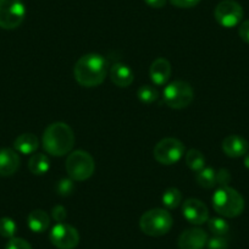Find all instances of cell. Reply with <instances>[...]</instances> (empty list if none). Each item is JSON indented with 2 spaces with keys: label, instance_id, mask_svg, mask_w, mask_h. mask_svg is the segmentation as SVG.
I'll use <instances>...</instances> for the list:
<instances>
[{
  "label": "cell",
  "instance_id": "7",
  "mask_svg": "<svg viewBox=\"0 0 249 249\" xmlns=\"http://www.w3.org/2000/svg\"><path fill=\"white\" fill-rule=\"evenodd\" d=\"M26 18V6L22 0H0V27L15 30Z\"/></svg>",
  "mask_w": 249,
  "mask_h": 249
},
{
  "label": "cell",
  "instance_id": "25",
  "mask_svg": "<svg viewBox=\"0 0 249 249\" xmlns=\"http://www.w3.org/2000/svg\"><path fill=\"white\" fill-rule=\"evenodd\" d=\"M16 231H18V226H16V222L13 219L6 216L0 219V236L10 239L15 237Z\"/></svg>",
  "mask_w": 249,
  "mask_h": 249
},
{
  "label": "cell",
  "instance_id": "13",
  "mask_svg": "<svg viewBox=\"0 0 249 249\" xmlns=\"http://www.w3.org/2000/svg\"><path fill=\"white\" fill-rule=\"evenodd\" d=\"M171 64L164 57L154 60L149 69V76L155 86H164L171 77Z\"/></svg>",
  "mask_w": 249,
  "mask_h": 249
},
{
  "label": "cell",
  "instance_id": "10",
  "mask_svg": "<svg viewBox=\"0 0 249 249\" xmlns=\"http://www.w3.org/2000/svg\"><path fill=\"white\" fill-rule=\"evenodd\" d=\"M49 239L57 249H75L80 243V234L73 226L60 222L52 229Z\"/></svg>",
  "mask_w": 249,
  "mask_h": 249
},
{
  "label": "cell",
  "instance_id": "20",
  "mask_svg": "<svg viewBox=\"0 0 249 249\" xmlns=\"http://www.w3.org/2000/svg\"><path fill=\"white\" fill-rule=\"evenodd\" d=\"M196 181L200 187L210 190L216 184V171L213 167H203L196 175Z\"/></svg>",
  "mask_w": 249,
  "mask_h": 249
},
{
  "label": "cell",
  "instance_id": "9",
  "mask_svg": "<svg viewBox=\"0 0 249 249\" xmlns=\"http://www.w3.org/2000/svg\"><path fill=\"white\" fill-rule=\"evenodd\" d=\"M243 8L236 0H222L216 5L214 16L216 22L225 28L238 26L243 20Z\"/></svg>",
  "mask_w": 249,
  "mask_h": 249
},
{
  "label": "cell",
  "instance_id": "1",
  "mask_svg": "<svg viewBox=\"0 0 249 249\" xmlns=\"http://www.w3.org/2000/svg\"><path fill=\"white\" fill-rule=\"evenodd\" d=\"M107 73V61L97 53L81 56L73 68V76L78 85L92 88L102 85Z\"/></svg>",
  "mask_w": 249,
  "mask_h": 249
},
{
  "label": "cell",
  "instance_id": "34",
  "mask_svg": "<svg viewBox=\"0 0 249 249\" xmlns=\"http://www.w3.org/2000/svg\"><path fill=\"white\" fill-rule=\"evenodd\" d=\"M244 166H246L247 169H249V153H247V154L244 155Z\"/></svg>",
  "mask_w": 249,
  "mask_h": 249
},
{
  "label": "cell",
  "instance_id": "21",
  "mask_svg": "<svg viewBox=\"0 0 249 249\" xmlns=\"http://www.w3.org/2000/svg\"><path fill=\"white\" fill-rule=\"evenodd\" d=\"M161 202L166 209H176L182 202V193L176 187L167 188L161 197Z\"/></svg>",
  "mask_w": 249,
  "mask_h": 249
},
{
  "label": "cell",
  "instance_id": "12",
  "mask_svg": "<svg viewBox=\"0 0 249 249\" xmlns=\"http://www.w3.org/2000/svg\"><path fill=\"white\" fill-rule=\"evenodd\" d=\"M208 234L199 227H192L182 232L178 237L179 249H203L208 243Z\"/></svg>",
  "mask_w": 249,
  "mask_h": 249
},
{
  "label": "cell",
  "instance_id": "24",
  "mask_svg": "<svg viewBox=\"0 0 249 249\" xmlns=\"http://www.w3.org/2000/svg\"><path fill=\"white\" fill-rule=\"evenodd\" d=\"M138 99L143 103V104H153L154 102H157L158 98H159V92L155 87L150 85H144L141 86L140 89L137 92Z\"/></svg>",
  "mask_w": 249,
  "mask_h": 249
},
{
  "label": "cell",
  "instance_id": "4",
  "mask_svg": "<svg viewBox=\"0 0 249 249\" xmlns=\"http://www.w3.org/2000/svg\"><path fill=\"white\" fill-rule=\"evenodd\" d=\"M174 225V219L167 210L155 208L145 212L140 219L141 231L150 237L166 234Z\"/></svg>",
  "mask_w": 249,
  "mask_h": 249
},
{
  "label": "cell",
  "instance_id": "17",
  "mask_svg": "<svg viewBox=\"0 0 249 249\" xmlns=\"http://www.w3.org/2000/svg\"><path fill=\"white\" fill-rule=\"evenodd\" d=\"M27 225L35 233H43L50 226V217L44 210H33L27 216Z\"/></svg>",
  "mask_w": 249,
  "mask_h": 249
},
{
  "label": "cell",
  "instance_id": "22",
  "mask_svg": "<svg viewBox=\"0 0 249 249\" xmlns=\"http://www.w3.org/2000/svg\"><path fill=\"white\" fill-rule=\"evenodd\" d=\"M186 164L192 171L198 172L205 167V158L198 149H191L186 154Z\"/></svg>",
  "mask_w": 249,
  "mask_h": 249
},
{
  "label": "cell",
  "instance_id": "29",
  "mask_svg": "<svg viewBox=\"0 0 249 249\" xmlns=\"http://www.w3.org/2000/svg\"><path fill=\"white\" fill-rule=\"evenodd\" d=\"M52 217L57 222V224L64 222L66 220V217H68V210L62 207V205H56V207L53 208Z\"/></svg>",
  "mask_w": 249,
  "mask_h": 249
},
{
  "label": "cell",
  "instance_id": "14",
  "mask_svg": "<svg viewBox=\"0 0 249 249\" xmlns=\"http://www.w3.org/2000/svg\"><path fill=\"white\" fill-rule=\"evenodd\" d=\"M248 141L238 135H230L222 141V150L230 158H241L248 153Z\"/></svg>",
  "mask_w": 249,
  "mask_h": 249
},
{
  "label": "cell",
  "instance_id": "8",
  "mask_svg": "<svg viewBox=\"0 0 249 249\" xmlns=\"http://www.w3.org/2000/svg\"><path fill=\"white\" fill-rule=\"evenodd\" d=\"M155 160L162 165H174L181 160L184 154V145L177 138H164L153 150Z\"/></svg>",
  "mask_w": 249,
  "mask_h": 249
},
{
  "label": "cell",
  "instance_id": "15",
  "mask_svg": "<svg viewBox=\"0 0 249 249\" xmlns=\"http://www.w3.org/2000/svg\"><path fill=\"white\" fill-rule=\"evenodd\" d=\"M20 167V157L18 152L10 148L0 149V176H13Z\"/></svg>",
  "mask_w": 249,
  "mask_h": 249
},
{
  "label": "cell",
  "instance_id": "16",
  "mask_svg": "<svg viewBox=\"0 0 249 249\" xmlns=\"http://www.w3.org/2000/svg\"><path fill=\"white\" fill-rule=\"evenodd\" d=\"M110 78L115 86L120 88H126L132 85L135 80V73L128 65L117 62L110 70Z\"/></svg>",
  "mask_w": 249,
  "mask_h": 249
},
{
  "label": "cell",
  "instance_id": "33",
  "mask_svg": "<svg viewBox=\"0 0 249 249\" xmlns=\"http://www.w3.org/2000/svg\"><path fill=\"white\" fill-rule=\"evenodd\" d=\"M145 4L149 5L150 8H154V9H160V8H164L166 5V0H144Z\"/></svg>",
  "mask_w": 249,
  "mask_h": 249
},
{
  "label": "cell",
  "instance_id": "28",
  "mask_svg": "<svg viewBox=\"0 0 249 249\" xmlns=\"http://www.w3.org/2000/svg\"><path fill=\"white\" fill-rule=\"evenodd\" d=\"M5 249H32V246L26 239L18 238V237H13L6 243Z\"/></svg>",
  "mask_w": 249,
  "mask_h": 249
},
{
  "label": "cell",
  "instance_id": "5",
  "mask_svg": "<svg viewBox=\"0 0 249 249\" xmlns=\"http://www.w3.org/2000/svg\"><path fill=\"white\" fill-rule=\"evenodd\" d=\"M94 170V159L85 150L71 152L66 159V172L73 181H86L93 176Z\"/></svg>",
  "mask_w": 249,
  "mask_h": 249
},
{
  "label": "cell",
  "instance_id": "31",
  "mask_svg": "<svg viewBox=\"0 0 249 249\" xmlns=\"http://www.w3.org/2000/svg\"><path fill=\"white\" fill-rule=\"evenodd\" d=\"M170 3H171L172 5L177 6V8L190 9L198 5V4L200 3V0H170Z\"/></svg>",
  "mask_w": 249,
  "mask_h": 249
},
{
  "label": "cell",
  "instance_id": "11",
  "mask_svg": "<svg viewBox=\"0 0 249 249\" xmlns=\"http://www.w3.org/2000/svg\"><path fill=\"white\" fill-rule=\"evenodd\" d=\"M182 215L190 224L199 226L209 220V210L208 207L197 198L186 199L182 204Z\"/></svg>",
  "mask_w": 249,
  "mask_h": 249
},
{
  "label": "cell",
  "instance_id": "18",
  "mask_svg": "<svg viewBox=\"0 0 249 249\" xmlns=\"http://www.w3.org/2000/svg\"><path fill=\"white\" fill-rule=\"evenodd\" d=\"M39 147V140L33 133H22L14 142V148L21 154H33Z\"/></svg>",
  "mask_w": 249,
  "mask_h": 249
},
{
  "label": "cell",
  "instance_id": "6",
  "mask_svg": "<svg viewBox=\"0 0 249 249\" xmlns=\"http://www.w3.org/2000/svg\"><path fill=\"white\" fill-rule=\"evenodd\" d=\"M164 103L171 109H184L195 99V90L186 81L177 80L170 82L162 92Z\"/></svg>",
  "mask_w": 249,
  "mask_h": 249
},
{
  "label": "cell",
  "instance_id": "32",
  "mask_svg": "<svg viewBox=\"0 0 249 249\" xmlns=\"http://www.w3.org/2000/svg\"><path fill=\"white\" fill-rule=\"evenodd\" d=\"M238 35L243 42L248 43L249 44V20L244 21V22L241 23V26H239L238 28Z\"/></svg>",
  "mask_w": 249,
  "mask_h": 249
},
{
  "label": "cell",
  "instance_id": "23",
  "mask_svg": "<svg viewBox=\"0 0 249 249\" xmlns=\"http://www.w3.org/2000/svg\"><path fill=\"white\" fill-rule=\"evenodd\" d=\"M208 227L214 236L225 237L230 231V225L222 217H212L208 220Z\"/></svg>",
  "mask_w": 249,
  "mask_h": 249
},
{
  "label": "cell",
  "instance_id": "3",
  "mask_svg": "<svg viewBox=\"0 0 249 249\" xmlns=\"http://www.w3.org/2000/svg\"><path fill=\"white\" fill-rule=\"evenodd\" d=\"M213 208L224 217H237L243 213L244 199L239 192L229 186L220 187L212 197Z\"/></svg>",
  "mask_w": 249,
  "mask_h": 249
},
{
  "label": "cell",
  "instance_id": "30",
  "mask_svg": "<svg viewBox=\"0 0 249 249\" xmlns=\"http://www.w3.org/2000/svg\"><path fill=\"white\" fill-rule=\"evenodd\" d=\"M231 181V175L230 171L226 169H220L216 172V184H220V187L227 186Z\"/></svg>",
  "mask_w": 249,
  "mask_h": 249
},
{
  "label": "cell",
  "instance_id": "2",
  "mask_svg": "<svg viewBox=\"0 0 249 249\" xmlns=\"http://www.w3.org/2000/svg\"><path fill=\"white\" fill-rule=\"evenodd\" d=\"M42 143L48 154L53 157H64L72 150L75 133L65 122H54L45 128Z\"/></svg>",
  "mask_w": 249,
  "mask_h": 249
},
{
  "label": "cell",
  "instance_id": "19",
  "mask_svg": "<svg viewBox=\"0 0 249 249\" xmlns=\"http://www.w3.org/2000/svg\"><path fill=\"white\" fill-rule=\"evenodd\" d=\"M50 169V160L49 158L42 153H37L31 157L28 161V170L36 176H42L45 175Z\"/></svg>",
  "mask_w": 249,
  "mask_h": 249
},
{
  "label": "cell",
  "instance_id": "27",
  "mask_svg": "<svg viewBox=\"0 0 249 249\" xmlns=\"http://www.w3.org/2000/svg\"><path fill=\"white\" fill-rule=\"evenodd\" d=\"M207 247L208 249H229V242H227L226 237L214 236L208 239Z\"/></svg>",
  "mask_w": 249,
  "mask_h": 249
},
{
  "label": "cell",
  "instance_id": "26",
  "mask_svg": "<svg viewBox=\"0 0 249 249\" xmlns=\"http://www.w3.org/2000/svg\"><path fill=\"white\" fill-rule=\"evenodd\" d=\"M75 191V183L71 178H61L56 184V192L61 197H69Z\"/></svg>",
  "mask_w": 249,
  "mask_h": 249
}]
</instances>
